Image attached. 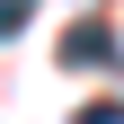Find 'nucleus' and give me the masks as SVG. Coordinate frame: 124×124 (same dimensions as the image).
Masks as SVG:
<instances>
[{"label":"nucleus","instance_id":"obj_1","mask_svg":"<svg viewBox=\"0 0 124 124\" xmlns=\"http://www.w3.org/2000/svg\"><path fill=\"white\" fill-rule=\"evenodd\" d=\"M62 62H71V71H98V62H115V36H106V27H71V36H62Z\"/></svg>","mask_w":124,"mask_h":124},{"label":"nucleus","instance_id":"obj_2","mask_svg":"<svg viewBox=\"0 0 124 124\" xmlns=\"http://www.w3.org/2000/svg\"><path fill=\"white\" fill-rule=\"evenodd\" d=\"M18 27H27V0H0V44L18 36Z\"/></svg>","mask_w":124,"mask_h":124}]
</instances>
